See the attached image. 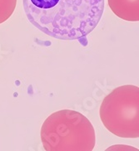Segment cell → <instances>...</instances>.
Instances as JSON below:
<instances>
[{
    "label": "cell",
    "instance_id": "4",
    "mask_svg": "<svg viewBox=\"0 0 139 151\" xmlns=\"http://www.w3.org/2000/svg\"><path fill=\"white\" fill-rule=\"evenodd\" d=\"M108 5L118 18L131 22L139 20L138 0H108Z\"/></svg>",
    "mask_w": 139,
    "mask_h": 151
},
{
    "label": "cell",
    "instance_id": "1",
    "mask_svg": "<svg viewBox=\"0 0 139 151\" xmlns=\"http://www.w3.org/2000/svg\"><path fill=\"white\" fill-rule=\"evenodd\" d=\"M32 24L56 39L85 37L98 24L104 0H22Z\"/></svg>",
    "mask_w": 139,
    "mask_h": 151
},
{
    "label": "cell",
    "instance_id": "3",
    "mask_svg": "<svg viewBox=\"0 0 139 151\" xmlns=\"http://www.w3.org/2000/svg\"><path fill=\"white\" fill-rule=\"evenodd\" d=\"M100 119L106 129L118 137L138 138V86H122L108 94L100 106Z\"/></svg>",
    "mask_w": 139,
    "mask_h": 151
},
{
    "label": "cell",
    "instance_id": "2",
    "mask_svg": "<svg viewBox=\"0 0 139 151\" xmlns=\"http://www.w3.org/2000/svg\"><path fill=\"white\" fill-rule=\"evenodd\" d=\"M41 140L47 151H92L96 134L85 116L76 111L62 110L45 120Z\"/></svg>",
    "mask_w": 139,
    "mask_h": 151
},
{
    "label": "cell",
    "instance_id": "5",
    "mask_svg": "<svg viewBox=\"0 0 139 151\" xmlns=\"http://www.w3.org/2000/svg\"><path fill=\"white\" fill-rule=\"evenodd\" d=\"M16 5L17 0H0V24L12 16Z\"/></svg>",
    "mask_w": 139,
    "mask_h": 151
}]
</instances>
